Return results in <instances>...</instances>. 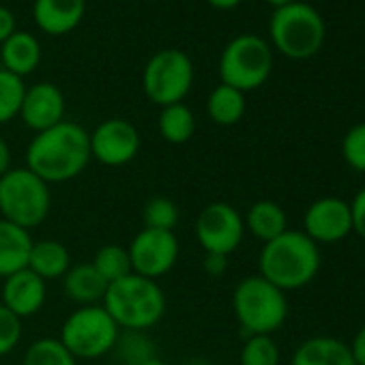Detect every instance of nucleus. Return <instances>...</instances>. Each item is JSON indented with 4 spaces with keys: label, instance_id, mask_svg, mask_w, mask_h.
Returning a JSON list of instances; mask_svg holds the SVG:
<instances>
[{
    "label": "nucleus",
    "instance_id": "obj_1",
    "mask_svg": "<svg viewBox=\"0 0 365 365\" xmlns=\"http://www.w3.org/2000/svg\"><path fill=\"white\" fill-rule=\"evenodd\" d=\"M88 131L71 120H63L35 133L26 148V168L48 185L78 178L91 163Z\"/></svg>",
    "mask_w": 365,
    "mask_h": 365
},
{
    "label": "nucleus",
    "instance_id": "obj_2",
    "mask_svg": "<svg viewBox=\"0 0 365 365\" xmlns=\"http://www.w3.org/2000/svg\"><path fill=\"white\" fill-rule=\"evenodd\" d=\"M258 275L279 290H299L320 271V250L303 230H286L269 243H262L258 256Z\"/></svg>",
    "mask_w": 365,
    "mask_h": 365
},
{
    "label": "nucleus",
    "instance_id": "obj_3",
    "mask_svg": "<svg viewBox=\"0 0 365 365\" xmlns=\"http://www.w3.org/2000/svg\"><path fill=\"white\" fill-rule=\"evenodd\" d=\"M120 331H146L165 314V294L155 279L127 275L108 286L101 301Z\"/></svg>",
    "mask_w": 365,
    "mask_h": 365
},
{
    "label": "nucleus",
    "instance_id": "obj_4",
    "mask_svg": "<svg viewBox=\"0 0 365 365\" xmlns=\"http://www.w3.org/2000/svg\"><path fill=\"white\" fill-rule=\"evenodd\" d=\"M50 209V185L26 165L11 168L0 176V220L33 230L48 220Z\"/></svg>",
    "mask_w": 365,
    "mask_h": 365
},
{
    "label": "nucleus",
    "instance_id": "obj_5",
    "mask_svg": "<svg viewBox=\"0 0 365 365\" xmlns=\"http://www.w3.org/2000/svg\"><path fill=\"white\" fill-rule=\"evenodd\" d=\"M324 20L307 3L279 7L269 20V35L273 48L292 61H307L316 56L324 43Z\"/></svg>",
    "mask_w": 365,
    "mask_h": 365
},
{
    "label": "nucleus",
    "instance_id": "obj_6",
    "mask_svg": "<svg viewBox=\"0 0 365 365\" xmlns=\"http://www.w3.org/2000/svg\"><path fill=\"white\" fill-rule=\"evenodd\" d=\"M232 309L247 335H273L288 318V299L264 277L250 275L237 284Z\"/></svg>",
    "mask_w": 365,
    "mask_h": 365
},
{
    "label": "nucleus",
    "instance_id": "obj_7",
    "mask_svg": "<svg viewBox=\"0 0 365 365\" xmlns=\"http://www.w3.org/2000/svg\"><path fill=\"white\" fill-rule=\"evenodd\" d=\"M120 329L103 305H82L61 327V344L78 359H99L114 350Z\"/></svg>",
    "mask_w": 365,
    "mask_h": 365
},
{
    "label": "nucleus",
    "instance_id": "obj_8",
    "mask_svg": "<svg viewBox=\"0 0 365 365\" xmlns=\"http://www.w3.org/2000/svg\"><path fill=\"white\" fill-rule=\"evenodd\" d=\"M220 80L241 93L260 88L273 71V50L258 35H239L220 56Z\"/></svg>",
    "mask_w": 365,
    "mask_h": 365
},
{
    "label": "nucleus",
    "instance_id": "obj_9",
    "mask_svg": "<svg viewBox=\"0 0 365 365\" xmlns=\"http://www.w3.org/2000/svg\"><path fill=\"white\" fill-rule=\"evenodd\" d=\"M194 86V63L176 48H165L153 54L142 73V88L148 101L159 108L182 103Z\"/></svg>",
    "mask_w": 365,
    "mask_h": 365
},
{
    "label": "nucleus",
    "instance_id": "obj_10",
    "mask_svg": "<svg viewBox=\"0 0 365 365\" xmlns=\"http://www.w3.org/2000/svg\"><path fill=\"white\" fill-rule=\"evenodd\" d=\"M196 241L205 254L230 256L245 237L243 215L228 202H211L196 217Z\"/></svg>",
    "mask_w": 365,
    "mask_h": 365
},
{
    "label": "nucleus",
    "instance_id": "obj_11",
    "mask_svg": "<svg viewBox=\"0 0 365 365\" xmlns=\"http://www.w3.org/2000/svg\"><path fill=\"white\" fill-rule=\"evenodd\" d=\"M127 252L131 260V271L157 282L174 269L180 245L174 232L142 228L127 245Z\"/></svg>",
    "mask_w": 365,
    "mask_h": 365
},
{
    "label": "nucleus",
    "instance_id": "obj_12",
    "mask_svg": "<svg viewBox=\"0 0 365 365\" xmlns=\"http://www.w3.org/2000/svg\"><path fill=\"white\" fill-rule=\"evenodd\" d=\"M91 157L108 168L131 163L142 146L140 131L125 118H106L91 133Z\"/></svg>",
    "mask_w": 365,
    "mask_h": 365
},
{
    "label": "nucleus",
    "instance_id": "obj_13",
    "mask_svg": "<svg viewBox=\"0 0 365 365\" xmlns=\"http://www.w3.org/2000/svg\"><path fill=\"white\" fill-rule=\"evenodd\" d=\"M303 232L316 243H337L352 232L350 205L341 198H320L303 215Z\"/></svg>",
    "mask_w": 365,
    "mask_h": 365
},
{
    "label": "nucleus",
    "instance_id": "obj_14",
    "mask_svg": "<svg viewBox=\"0 0 365 365\" xmlns=\"http://www.w3.org/2000/svg\"><path fill=\"white\" fill-rule=\"evenodd\" d=\"M20 118L35 133H41L63 123L65 120L63 91L52 82H37L33 86H26L20 108Z\"/></svg>",
    "mask_w": 365,
    "mask_h": 365
},
{
    "label": "nucleus",
    "instance_id": "obj_15",
    "mask_svg": "<svg viewBox=\"0 0 365 365\" xmlns=\"http://www.w3.org/2000/svg\"><path fill=\"white\" fill-rule=\"evenodd\" d=\"M46 297H48V282H43L31 269H22L3 279V297H0V303L9 312H14L20 320H24L41 312V307L46 305Z\"/></svg>",
    "mask_w": 365,
    "mask_h": 365
},
{
    "label": "nucleus",
    "instance_id": "obj_16",
    "mask_svg": "<svg viewBox=\"0 0 365 365\" xmlns=\"http://www.w3.org/2000/svg\"><path fill=\"white\" fill-rule=\"evenodd\" d=\"M86 14V0H35L33 20L52 37H63L80 26Z\"/></svg>",
    "mask_w": 365,
    "mask_h": 365
},
{
    "label": "nucleus",
    "instance_id": "obj_17",
    "mask_svg": "<svg viewBox=\"0 0 365 365\" xmlns=\"http://www.w3.org/2000/svg\"><path fill=\"white\" fill-rule=\"evenodd\" d=\"M63 292L69 301L82 305H101L108 282L97 273V269L91 262L71 264V269L63 275Z\"/></svg>",
    "mask_w": 365,
    "mask_h": 365
},
{
    "label": "nucleus",
    "instance_id": "obj_18",
    "mask_svg": "<svg viewBox=\"0 0 365 365\" xmlns=\"http://www.w3.org/2000/svg\"><path fill=\"white\" fill-rule=\"evenodd\" d=\"M0 58H3V69L24 80L39 67L41 46L33 33L16 31L3 46H0Z\"/></svg>",
    "mask_w": 365,
    "mask_h": 365
},
{
    "label": "nucleus",
    "instance_id": "obj_19",
    "mask_svg": "<svg viewBox=\"0 0 365 365\" xmlns=\"http://www.w3.org/2000/svg\"><path fill=\"white\" fill-rule=\"evenodd\" d=\"M33 243L31 230L0 220V277L5 279L29 267Z\"/></svg>",
    "mask_w": 365,
    "mask_h": 365
},
{
    "label": "nucleus",
    "instance_id": "obj_20",
    "mask_svg": "<svg viewBox=\"0 0 365 365\" xmlns=\"http://www.w3.org/2000/svg\"><path fill=\"white\" fill-rule=\"evenodd\" d=\"M290 365H354V359L341 339L316 335L297 346Z\"/></svg>",
    "mask_w": 365,
    "mask_h": 365
},
{
    "label": "nucleus",
    "instance_id": "obj_21",
    "mask_svg": "<svg viewBox=\"0 0 365 365\" xmlns=\"http://www.w3.org/2000/svg\"><path fill=\"white\" fill-rule=\"evenodd\" d=\"M26 269L37 273L43 282L63 279V275L71 269V254L65 243L56 239H41L33 243Z\"/></svg>",
    "mask_w": 365,
    "mask_h": 365
},
{
    "label": "nucleus",
    "instance_id": "obj_22",
    "mask_svg": "<svg viewBox=\"0 0 365 365\" xmlns=\"http://www.w3.org/2000/svg\"><path fill=\"white\" fill-rule=\"evenodd\" d=\"M243 224H245V230H250L262 243H269V241H273L275 237H279V235H284L288 230L286 211L273 200L254 202L247 209V213L243 217Z\"/></svg>",
    "mask_w": 365,
    "mask_h": 365
},
{
    "label": "nucleus",
    "instance_id": "obj_23",
    "mask_svg": "<svg viewBox=\"0 0 365 365\" xmlns=\"http://www.w3.org/2000/svg\"><path fill=\"white\" fill-rule=\"evenodd\" d=\"M245 108H247L245 93H241L228 84H222V82L211 91V95L207 99V114L220 127L237 125L243 118Z\"/></svg>",
    "mask_w": 365,
    "mask_h": 365
},
{
    "label": "nucleus",
    "instance_id": "obj_24",
    "mask_svg": "<svg viewBox=\"0 0 365 365\" xmlns=\"http://www.w3.org/2000/svg\"><path fill=\"white\" fill-rule=\"evenodd\" d=\"M157 127H159L161 138L168 144L180 146V144H187L194 138V133H196V116L185 103L165 106L159 112Z\"/></svg>",
    "mask_w": 365,
    "mask_h": 365
},
{
    "label": "nucleus",
    "instance_id": "obj_25",
    "mask_svg": "<svg viewBox=\"0 0 365 365\" xmlns=\"http://www.w3.org/2000/svg\"><path fill=\"white\" fill-rule=\"evenodd\" d=\"M91 264L108 282V286L133 273L131 271V260H129L127 247L116 245V243H108V245L99 247Z\"/></svg>",
    "mask_w": 365,
    "mask_h": 365
},
{
    "label": "nucleus",
    "instance_id": "obj_26",
    "mask_svg": "<svg viewBox=\"0 0 365 365\" xmlns=\"http://www.w3.org/2000/svg\"><path fill=\"white\" fill-rule=\"evenodd\" d=\"M22 365H78V361L58 337H39L26 348Z\"/></svg>",
    "mask_w": 365,
    "mask_h": 365
},
{
    "label": "nucleus",
    "instance_id": "obj_27",
    "mask_svg": "<svg viewBox=\"0 0 365 365\" xmlns=\"http://www.w3.org/2000/svg\"><path fill=\"white\" fill-rule=\"evenodd\" d=\"M26 84L22 78L0 69V125H7L20 116Z\"/></svg>",
    "mask_w": 365,
    "mask_h": 365
},
{
    "label": "nucleus",
    "instance_id": "obj_28",
    "mask_svg": "<svg viewBox=\"0 0 365 365\" xmlns=\"http://www.w3.org/2000/svg\"><path fill=\"white\" fill-rule=\"evenodd\" d=\"M178 217L180 213H178L176 202L165 196H153L142 209V224L144 228H150V230L174 232Z\"/></svg>",
    "mask_w": 365,
    "mask_h": 365
},
{
    "label": "nucleus",
    "instance_id": "obj_29",
    "mask_svg": "<svg viewBox=\"0 0 365 365\" xmlns=\"http://www.w3.org/2000/svg\"><path fill=\"white\" fill-rule=\"evenodd\" d=\"M114 350L123 359L125 365H144L146 361L155 359L153 341L144 335V331H125L120 333ZM112 350V352H114Z\"/></svg>",
    "mask_w": 365,
    "mask_h": 365
},
{
    "label": "nucleus",
    "instance_id": "obj_30",
    "mask_svg": "<svg viewBox=\"0 0 365 365\" xmlns=\"http://www.w3.org/2000/svg\"><path fill=\"white\" fill-rule=\"evenodd\" d=\"M279 348L271 335H247L239 363L241 365H279Z\"/></svg>",
    "mask_w": 365,
    "mask_h": 365
},
{
    "label": "nucleus",
    "instance_id": "obj_31",
    "mask_svg": "<svg viewBox=\"0 0 365 365\" xmlns=\"http://www.w3.org/2000/svg\"><path fill=\"white\" fill-rule=\"evenodd\" d=\"M341 155L352 170L365 172V123H359L346 131L341 140Z\"/></svg>",
    "mask_w": 365,
    "mask_h": 365
},
{
    "label": "nucleus",
    "instance_id": "obj_32",
    "mask_svg": "<svg viewBox=\"0 0 365 365\" xmlns=\"http://www.w3.org/2000/svg\"><path fill=\"white\" fill-rule=\"evenodd\" d=\"M22 339V320L0 303V356L11 354Z\"/></svg>",
    "mask_w": 365,
    "mask_h": 365
},
{
    "label": "nucleus",
    "instance_id": "obj_33",
    "mask_svg": "<svg viewBox=\"0 0 365 365\" xmlns=\"http://www.w3.org/2000/svg\"><path fill=\"white\" fill-rule=\"evenodd\" d=\"M350 205V217H352V232H356L361 239H365V187L359 190Z\"/></svg>",
    "mask_w": 365,
    "mask_h": 365
},
{
    "label": "nucleus",
    "instance_id": "obj_34",
    "mask_svg": "<svg viewBox=\"0 0 365 365\" xmlns=\"http://www.w3.org/2000/svg\"><path fill=\"white\" fill-rule=\"evenodd\" d=\"M202 271L211 277H222L228 271V256L220 254H205L202 258Z\"/></svg>",
    "mask_w": 365,
    "mask_h": 365
},
{
    "label": "nucleus",
    "instance_id": "obj_35",
    "mask_svg": "<svg viewBox=\"0 0 365 365\" xmlns=\"http://www.w3.org/2000/svg\"><path fill=\"white\" fill-rule=\"evenodd\" d=\"M14 33H16V16L11 14V9L0 5V46H3Z\"/></svg>",
    "mask_w": 365,
    "mask_h": 365
},
{
    "label": "nucleus",
    "instance_id": "obj_36",
    "mask_svg": "<svg viewBox=\"0 0 365 365\" xmlns=\"http://www.w3.org/2000/svg\"><path fill=\"white\" fill-rule=\"evenodd\" d=\"M348 348H350V354L354 359V365H365V324L354 333Z\"/></svg>",
    "mask_w": 365,
    "mask_h": 365
},
{
    "label": "nucleus",
    "instance_id": "obj_37",
    "mask_svg": "<svg viewBox=\"0 0 365 365\" xmlns=\"http://www.w3.org/2000/svg\"><path fill=\"white\" fill-rule=\"evenodd\" d=\"M9 170H11V148H9L7 140L0 135V176Z\"/></svg>",
    "mask_w": 365,
    "mask_h": 365
},
{
    "label": "nucleus",
    "instance_id": "obj_38",
    "mask_svg": "<svg viewBox=\"0 0 365 365\" xmlns=\"http://www.w3.org/2000/svg\"><path fill=\"white\" fill-rule=\"evenodd\" d=\"M207 3L213 7V9H220V11H230L235 7H239L243 0H207Z\"/></svg>",
    "mask_w": 365,
    "mask_h": 365
},
{
    "label": "nucleus",
    "instance_id": "obj_39",
    "mask_svg": "<svg viewBox=\"0 0 365 365\" xmlns=\"http://www.w3.org/2000/svg\"><path fill=\"white\" fill-rule=\"evenodd\" d=\"M267 3L273 7V9H279V7H286V5H292L297 0H267Z\"/></svg>",
    "mask_w": 365,
    "mask_h": 365
},
{
    "label": "nucleus",
    "instance_id": "obj_40",
    "mask_svg": "<svg viewBox=\"0 0 365 365\" xmlns=\"http://www.w3.org/2000/svg\"><path fill=\"white\" fill-rule=\"evenodd\" d=\"M187 365H213V363L207 359H192V361H187Z\"/></svg>",
    "mask_w": 365,
    "mask_h": 365
},
{
    "label": "nucleus",
    "instance_id": "obj_41",
    "mask_svg": "<svg viewBox=\"0 0 365 365\" xmlns=\"http://www.w3.org/2000/svg\"><path fill=\"white\" fill-rule=\"evenodd\" d=\"M144 365H170V363H168V361H163V359H159V356H155V359L146 361Z\"/></svg>",
    "mask_w": 365,
    "mask_h": 365
}]
</instances>
